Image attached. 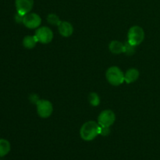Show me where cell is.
<instances>
[{
  "instance_id": "13",
  "label": "cell",
  "mask_w": 160,
  "mask_h": 160,
  "mask_svg": "<svg viewBox=\"0 0 160 160\" xmlns=\"http://www.w3.org/2000/svg\"><path fill=\"white\" fill-rule=\"evenodd\" d=\"M11 145L9 141L6 139H0V157L6 156L10 152Z\"/></svg>"
},
{
  "instance_id": "1",
  "label": "cell",
  "mask_w": 160,
  "mask_h": 160,
  "mask_svg": "<svg viewBox=\"0 0 160 160\" xmlns=\"http://www.w3.org/2000/svg\"><path fill=\"white\" fill-rule=\"evenodd\" d=\"M101 126L95 121H88L84 123L80 130V135L84 141L90 142L94 140L100 134Z\"/></svg>"
},
{
  "instance_id": "4",
  "label": "cell",
  "mask_w": 160,
  "mask_h": 160,
  "mask_svg": "<svg viewBox=\"0 0 160 160\" xmlns=\"http://www.w3.org/2000/svg\"><path fill=\"white\" fill-rule=\"evenodd\" d=\"M37 112L43 119L48 118L52 114L53 106L51 102L46 99H39L36 103Z\"/></svg>"
},
{
  "instance_id": "9",
  "label": "cell",
  "mask_w": 160,
  "mask_h": 160,
  "mask_svg": "<svg viewBox=\"0 0 160 160\" xmlns=\"http://www.w3.org/2000/svg\"><path fill=\"white\" fill-rule=\"evenodd\" d=\"M58 30L59 32L62 37L68 38L73 34V27L70 22L68 21H61L58 25Z\"/></svg>"
},
{
  "instance_id": "3",
  "label": "cell",
  "mask_w": 160,
  "mask_h": 160,
  "mask_svg": "<svg viewBox=\"0 0 160 160\" xmlns=\"http://www.w3.org/2000/svg\"><path fill=\"white\" fill-rule=\"evenodd\" d=\"M145 39V31L139 26H133L128 33V42L134 46L141 45Z\"/></svg>"
},
{
  "instance_id": "15",
  "label": "cell",
  "mask_w": 160,
  "mask_h": 160,
  "mask_svg": "<svg viewBox=\"0 0 160 160\" xmlns=\"http://www.w3.org/2000/svg\"><path fill=\"white\" fill-rule=\"evenodd\" d=\"M47 21H48L50 24L58 26V25L59 24V23L61 22V20L56 14L51 13L49 14V15H48V17H47Z\"/></svg>"
},
{
  "instance_id": "10",
  "label": "cell",
  "mask_w": 160,
  "mask_h": 160,
  "mask_svg": "<svg viewBox=\"0 0 160 160\" xmlns=\"http://www.w3.org/2000/svg\"><path fill=\"white\" fill-rule=\"evenodd\" d=\"M139 71L135 68H131L126 71L124 73V81L127 84L134 83L138 79Z\"/></svg>"
},
{
  "instance_id": "18",
  "label": "cell",
  "mask_w": 160,
  "mask_h": 160,
  "mask_svg": "<svg viewBox=\"0 0 160 160\" xmlns=\"http://www.w3.org/2000/svg\"><path fill=\"white\" fill-rule=\"evenodd\" d=\"M23 16L21 15V14L18 13V12H17V14L15 15L16 22L18 23H23Z\"/></svg>"
},
{
  "instance_id": "7",
  "label": "cell",
  "mask_w": 160,
  "mask_h": 160,
  "mask_svg": "<svg viewBox=\"0 0 160 160\" xmlns=\"http://www.w3.org/2000/svg\"><path fill=\"white\" fill-rule=\"evenodd\" d=\"M22 23L29 29H36V28H38V27L42 23V18L38 14L35 12H29L23 16Z\"/></svg>"
},
{
  "instance_id": "8",
  "label": "cell",
  "mask_w": 160,
  "mask_h": 160,
  "mask_svg": "<svg viewBox=\"0 0 160 160\" xmlns=\"http://www.w3.org/2000/svg\"><path fill=\"white\" fill-rule=\"evenodd\" d=\"M15 6L17 12L24 16L31 12L34 6V0H15Z\"/></svg>"
},
{
  "instance_id": "12",
  "label": "cell",
  "mask_w": 160,
  "mask_h": 160,
  "mask_svg": "<svg viewBox=\"0 0 160 160\" xmlns=\"http://www.w3.org/2000/svg\"><path fill=\"white\" fill-rule=\"evenodd\" d=\"M38 39L35 35H27L23 39V45L28 49H31L36 46L38 43Z\"/></svg>"
},
{
  "instance_id": "11",
  "label": "cell",
  "mask_w": 160,
  "mask_h": 160,
  "mask_svg": "<svg viewBox=\"0 0 160 160\" xmlns=\"http://www.w3.org/2000/svg\"><path fill=\"white\" fill-rule=\"evenodd\" d=\"M109 49L113 54L124 53V44L119 41H112L109 45Z\"/></svg>"
},
{
  "instance_id": "5",
  "label": "cell",
  "mask_w": 160,
  "mask_h": 160,
  "mask_svg": "<svg viewBox=\"0 0 160 160\" xmlns=\"http://www.w3.org/2000/svg\"><path fill=\"white\" fill-rule=\"evenodd\" d=\"M116 120V115L113 111L110 109H106L102 111L98 117V123L101 127L110 128Z\"/></svg>"
},
{
  "instance_id": "17",
  "label": "cell",
  "mask_w": 160,
  "mask_h": 160,
  "mask_svg": "<svg viewBox=\"0 0 160 160\" xmlns=\"http://www.w3.org/2000/svg\"><path fill=\"white\" fill-rule=\"evenodd\" d=\"M110 133V129L109 128L106 127H101V131H100V135L102 136H108Z\"/></svg>"
},
{
  "instance_id": "16",
  "label": "cell",
  "mask_w": 160,
  "mask_h": 160,
  "mask_svg": "<svg viewBox=\"0 0 160 160\" xmlns=\"http://www.w3.org/2000/svg\"><path fill=\"white\" fill-rule=\"evenodd\" d=\"M135 52V46L131 44H130L129 42H127L126 43H124V53H126L128 56H132Z\"/></svg>"
},
{
  "instance_id": "14",
  "label": "cell",
  "mask_w": 160,
  "mask_h": 160,
  "mask_svg": "<svg viewBox=\"0 0 160 160\" xmlns=\"http://www.w3.org/2000/svg\"><path fill=\"white\" fill-rule=\"evenodd\" d=\"M88 102L92 106H97L100 103V97L95 92H91L88 95Z\"/></svg>"
},
{
  "instance_id": "6",
  "label": "cell",
  "mask_w": 160,
  "mask_h": 160,
  "mask_svg": "<svg viewBox=\"0 0 160 160\" xmlns=\"http://www.w3.org/2000/svg\"><path fill=\"white\" fill-rule=\"evenodd\" d=\"M35 37L38 42L42 44H48L52 41L53 32L48 27H42L36 30Z\"/></svg>"
},
{
  "instance_id": "2",
  "label": "cell",
  "mask_w": 160,
  "mask_h": 160,
  "mask_svg": "<svg viewBox=\"0 0 160 160\" xmlns=\"http://www.w3.org/2000/svg\"><path fill=\"white\" fill-rule=\"evenodd\" d=\"M108 82L113 86H119L124 82V73L118 67L112 66L106 73Z\"/></svg>"
}]
</instances>
